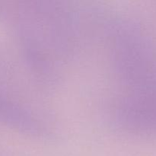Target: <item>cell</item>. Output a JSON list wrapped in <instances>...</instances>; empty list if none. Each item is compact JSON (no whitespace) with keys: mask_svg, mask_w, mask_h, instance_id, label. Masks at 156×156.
<instances>
[{"mask_svg":"<svg viewBox=\"0 0 156 156\" xmlns=\"http://www.w3.org/2000/svg\"><path fill=\"white\" fill-rule=\"evenodd\" d=\"M85 12L58 2L15 1L0 5L20 44L25 66L40 82L53 85L76 55Z\"/></svg>","mask_w":156,"mask_h":156,"instance_id":"cell-1","label":"cell"}]
</instances>
